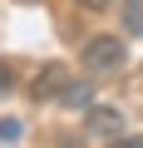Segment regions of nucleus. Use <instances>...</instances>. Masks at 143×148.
I'll return each instance as SVG.
<instances>
[{
  "mask_svg": "<svg viewBox=\"0 0 143 148\" xmlns=\"http://www.w3.org/2000/svg\"><path fill=\"white\" fill-rule=\"evenodd\" d=\"M64 84H69V69H64V64H44V69L35 74V84H30V99H40V104H44V99H59Z\"/></svg>",
  "mask_w": 143,
  "mask_h": 148,
  "instance_id": "3",
  "label": "nucleus"
},
{
  "mask_svg": "<svg viewBox=\"0 0 143 148\" xmlns=\"http://www.w3.org/2000/svg\"><path fill=\"white\" fill-rule=\"evenodd\" d=\"M118 20H123V35H143V0H123V10H118Z\"/></svg>",
  "mask_w": 143,
  "mask_h": 148,
  "instance_id": "5",
  "label": "nucleus"
},
{
  "mask_svg": "<svg viewBox=\"0 0 143 148\" xmlns=\"http://www.w3.org/2000/svg\"><path fill=\"white\" fill-rule=\"evenodd\" d=\"M74 5H79V10H109L114 0H74Z\"/></svg>",
  "mask_w": 143,
  "mask_h": 148,
  "instance_id": "8",
  "label": "nucleus"
},
{
  "mask_svg": "<svg viewBox=\"0 0 143 148\" xmlns=\"http://www.w3.org/2000/svg\"><path fill=\"white\" fill-rule=\"evenodd\" d=\"M84 128H89V138L114 143V138L123 133V114H118V109H109V104H89V109H84Z\"/></svg>",
  "mask_w": 143,
  "mask_h": 148,
  "instance_id": "2",
  "label": "nucleus"
},
{
  "mask_svg": "<svg viewBox=\"0 0 143 148\" xmlns=\"http://www.w3.org/2000/svg\"><path fill=\"white\" fill-rule=\"evenodd\" d=\"M59 104H64V109H89V104H94V84H89V79H69V84L59 89Z\"/></svg>",
  "mask_w": 143,
  "mask_h": 148,
  "instance_id": "4",
  "label": "nucleus"
},
{
  "mask_svg": "<svg viewBox=\"0 0 143 148\" xmlns=\"http://www.w3.org/2000/svg\"><path fill=\"white\" fill-rule=\"evenodd\" d=\"M84 69L94 74H118L123 69V40L118 35H94L89 45H84Z\"/></svg>",
  "mask_w": 143,
  "mask_h": 148,
  "instance_id": "1",
  "label": "nucleus"
},
{
  "mask_svg": "<svg viewBox=\"0 0 143 148\" xmlns=\"http://www.w3.org/2000/svg\"><path fill=\"white\" fill-rule=\"evenodd\" d=\"M25 138V123L20 119H0V143H20Z\"/></svg>",
  "mask_w": 143,
  "mask_h": 148,
  "instance_id": "7",
  "label": "nucleus"
},
{
  "mask_svg": "<svg viewBox=\"0 0 143 148\" xmlns=\"http://www.w3.org/2000/svg\"><path fill=\"white\" fill-rule=\"evenodd\" d=\"M15 84H20L15 64H10V59H0V99H5V94H15Z\"/></svg>",
  "mask_w": 143,
  "mask_h": 148,
  "instance_id": "6",
  "label": "nucleus"
}]
</instances>
